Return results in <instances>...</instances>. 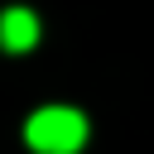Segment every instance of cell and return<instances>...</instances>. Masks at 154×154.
Returning a JSON list of instances; mask_svg holds the SVG:
<instances>
[{"instance_id": "1", "label": "cell", "mask_w": 154, "mask_h": 154, "mask_svg": "<svg viewBox=\"0 0 154 154\" xmlns=\"http://www.w3.org/2000/svg\"><path fill=\"white\" fill-rule=\"evenodd\" d=\"M24 140L34 154H77L87 144V116L77 106H38L24 120Z\"/></svg>"}, {"instance_id": "2", "label": "cell", "mask_w": 154, "mask_h": 154, "mask_svg": "<svg viewBox=\"0 0 154 154\" xmlns=\"http://www.w3.org/2000/svg\"><path fill=\"white\" fill-rule=\"evenodd\" d=\"M34 43H38V14L24 10V5L0 10V48L5 53H29Z\"/></svg>"}]
</instances>
